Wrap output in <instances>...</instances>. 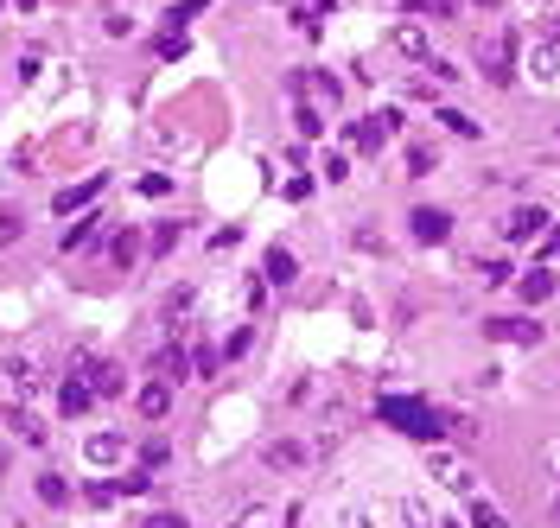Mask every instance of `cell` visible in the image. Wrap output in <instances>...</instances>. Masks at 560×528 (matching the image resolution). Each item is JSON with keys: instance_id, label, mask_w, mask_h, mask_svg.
<instances>
[{"instance_id": "83f0119b", "label": "cell", "mask_w": 560, "mask_h": 528, "mask_svg": "<svg viewBox=\"0 0 560 528\" xmlns=\"http://www.w3.org/2000/svg\"><path fill=\"white\" fill-rule=\"evenodd\" d=\"M20 230H26L20 210H0V249H7V242H20Z\"/></svg>"}, {"instance_id": "4dcf8cb0", "label": "cell", "mask_w": 560, "mask_h": 528, "mask_svg": "<svg viewBox=\"0 0 560 528\" xmlns=\"http://www.w3.org/2000/svg\"><path fill=\"white\" fill-rule=\"evenodd\" d=\"M478 280L484 287H503V280H510V261H478Z\"/></svg>"}, {"instance_id": "ffe728a7", "label": "cell", "mask_w": 560, "mask_h": 528, "mask_svg": "<svg viewBox=\"0 0 560 528\" xmlns=\"http://www.w3.org/2000/svg\"><path fill=\"white\" fill-rule=\"evenodd\" d=\"M249 344H255V331H249V325H236L230 338L217 344V357H223V363H236V357H249Z\"/></svg>"}, {"instance_id": "3957f363", "label": "cell", "mask_w": 560, "mask_h": 528, "mask_svg": "<svg viewBox=\"0 0 560 528\" xmlns=\"http://www.w3.org/2000/svg\"><path fill=\"white\" fill-rule=\"evenodd\" d=\"M83 459L96 471H128V433H90L83 439Z\"/></svg>"}, {"instance_id": "8d00e7d4", "label": "cell", "mask_w": 560, "mask_h": 528, "mask_svg": "<svg viewBox=\"0 0 560 528\" xmlns=\"http://www.w3.org/2000/svg\"><path fill=\"white\" fill-rule=\"evenodd\" d=\"M230 528H274V509H249V516L230 522Z\"/></svg>"}, {"instance_id": "74e56055", "label": "cell", "mask_w": 560, "mask_h": 528, "mask_svg": "<svg viewBox=\"0 0 560 528\" xmlns=\"http://www.w3.org/2000/svg\"><path fill=\"white\" fill-rule=\"evenodd\" d=\"M541 45H560V13H541Z\"/></svg>"}, {"instance_id": "5b68a950", "label": "cell", "mask_w": 560, "mask_h": 528, "mask_svg": "<svg viewBox=\"0 0 560 528\" xmlns=\"http://www.w3.org/2000/svg\"><path fill=\"white\" fill-rule=\"evenodd\" d=\"M548 210H541V204H516L510 210V217H503V242H535V236H548Z\"/></svg>"}, {"instance_id": "f1b7e54d", "label": "cell", "mask_w": 560, "mask_h": 528, "mask_svg": "<svg viewBox=\"0 0 560 528\" xmlns=\"http://www.w3.org/2000/svg\"><path fill=\"white\" fill-rule=\"evenodd\" d=\"M471 522H478V528H510V516H503V509H490V503H471Z\"/></svg>"}, {"instance_id": "d590c367", "label": "cell", "mask_w": 560, "mask_h": 528, "mask_svg": "<svg viewBox=\"0 0 560 528\" xmlns=\"http://www.w3.org/2000/svg\"><path fill=\"white\" fill-rule=\"evenodd\" d=\"M140 191H147V198H166L172 179H166V172H147V179H140Z\"/></svg>"}, {"instance_id": "7a4b0ae2", "label": "cell", "mask_w": 560, "mask_h": 528, "mask_svg": "<svg viewBox=\"0 0 560 528\" xmlns=\"http://www.w3.org/2000/svg\"><path fill=\"white\" fill-rule=\"evenodd\" d=\"M389 51L427 70V64H433V32L420 26V20H395V26H389Z\"/></svg>"}, {"instance_id": "4316f807", "label": "cell", "mask_w": 560, "mask_h": 528, "mask_svg": "<svg viewBox=\"0 0 560 528\" xmlns=\"http://www.w3.org/2000/svg\"><path fill=\"white\" fill-rule=\"evenodd\" d=\"M102 32H109V39H128V32H134V20H128L121 7H109V13H102Z\"/></svg>"}, {"instance_id": "7402d4cb", "label": "cell", "mask_w": 560, "mask_h": 528, "mask_svg": "<svg viewBox=\"0 0 560 528\" xmlns=\"http://www.w3.org/2000/svg\"><path fill=\"white\" fill-rule=\"evenodd\" d=\"M96 223H102V217H83V223H70V230H64V249H96Z\"/></svg>"}, {"instance_id": "484cf974", "label": "cell", "mask_w": 560, "mask_h": 528, "mask_svg": "<svg viewBox=\"0 0 560 528\" xmlns=\"http://www.w3.org/2000/svg\"><path fill=\"white\" fill-rule=\"evenodd\" d=\"M153 478H147V471H121V478H115V497H140V490H147Z\"/></svg>"}, {"instance_id": "ab89813d", "label": "cell", "mask_w": 560, "mask_h": 528, "mask_svg": "<svg viewBox=\"0 0 560 528\" xmlns=\"http://www.w3.org/2000/svg\"><path fill=\"white\" fill-rule=\"evenodd\" d=\"M32 7H39V0H20V13H32Z\"/></svg>"}, {"instance_id": "ac0fdd59", "label": "cell", "mask_w": 560, "mask_h": 528, "mask_svg": "<svg viewBox=\"0 0 560 528\" xmlns=\"http://www.w3.org/2000/svg\"><path fill=\"white\" fill-rule=\"evenodd\" d=\"M319 179H325L331 191L350 185V153H325V160H319Z\"/></svg>"}, {"instance_id": "b9f144b4", "label": "cell", "mask_w": 560, "mask_h": 528, "mask_svg": "<svg viewBox=\"0 0 560 528\" xmlns=\"http://www.w3.org/2000/svg\"><path fill=\"white\" fill-rule=\"evenodd\" d=\"M0 471H7V459H0Z\"/></svg>"}, {"instance_id": "44dd1931", "label": "cell", "mask_w": 560, "mask_h": 528, "mask_svg": "<svg viewBox=\"0 0 560 528\" xmlns=\"http://www.w3.org/2000/svg\"><path fill=\"white\" fill-rule=\"evenodd\" d=\"M96 191H102V179H90V185H70V191H58V217H70V210H77V204H90Z\"/></svg>"}, {"instance_id": "603a6c76", "label": "cell", "mask_w": 560, "mask_h": 528, "mask_svg": "<svg viewBox=\"0 0 560 528\" xmlns=\"http://www.w3.org/2000/svg\"><path fill=\"white\" fill-rule=\"evenodd\" d=\"M90 389H96V395H121V389H128V376H121L115 363H96V382H90Z\"/></svg>"}, {"instance_id": "e575fe53", "label": "cell", "mask_w": 560, "mask_h": 528, "mask_svg": "<svg viewBox=\"0 0 560 528\" xmlns=\"http://www.w3.org/2000/svg\"><path fill=\"white\" fill-rule=\"evenodd\" d=\"M408 13H433V20H446L452 0H408Z\"/></svg>"}, {"instance_id": "60d3db41", "label": "cell", "mask_w": 560, "mask_h": 528, "mask_svg": "<svg viewBox=\"0 0 560 528\" xmlns=\"http://www.w3.org/2000/svg\"><path fill=\"white\" fill-rule=\"evenodd\" d=\"M478 7H503V0H478Z\"/></svg>"}, {"instance_id": "f546056e", "label": "cell", "mask_w": 560, "mask_h": 528, "mask_svg": "<svg viewBox=\"0 0 560 528\" xmlns=\"http://www.w3.org/2000/svg\"><path fill=\"white\" fill-rule=\"evenodd\" d=\"M115 261H121V268H134V261H140V236H134V230L115 236Z\"/></svg>"}, {"instance_id": "d6a6232c", "label": "cell", "mask_w": 560, "mask_h": 528, "mask_svg": "<svg viewBox=\"0 0 560 528\" xmlns=\"http://www.w3.org/2000/svg\"><path fill=\"white\" fill-rule=\"evenodd\" d=\"M185 230H179V223H160V230H153V255H166L172 249V242H179Z\"/></svg>"}, {"instance_id": "d6986e66", "label": "cell", "mask_w": 560, "mask_h": 528, "mask_svg": "<svg viewBox=\"0 0 560 528\" xmlns=\"http://www.w3.org/2000/svg\"><path fill=\"white\" fill-rule=\"evenodd\" d=\"M39 497H45L51 509H64V503H70V484H64V471H39Z\"/></svg>"}, {"instance_id": "cb8c5ba5", "label": "cell", "mask_w": 560, "mask_h": 528, "mask_svg": "<svg viewBox=\"0 0 560 528\" xmlns=\"http://www.w3.org/2000/svg\"><path fill=\"white\" fill-rule=\"evenodd\" d=\"M147 147H153V153H185L191 140H185V134H172V128H147Z\"/></svg>"}, {"instance_id": "8992f818", "label": "cell", "mask_w": 560, "mask_h": 528, "mask_svg": "<svg viewBox=\"0 0 560 528\" xmlns=\"http://www.w3.org/2000/svg\"><path fill=\"white\" fill-rule=\"evenodd\" d=\"M261 287H280V293H287V287H300V255L274 242V249L261 255Z\"/></svg>"}, {"instance_id": "8fae6325", "label": "cell", "mask_w": 560, "mask_h": 528, "mask_svg": "<svg viewBox=\"0 0 560 528\" xmlns=\"http://www.w3.org/2000/svg\"><path fill=\"white\" fill-rule=\"evenodd\" d=\"M261 459H268V471H300L306 465V446H300V439H268Z\"/></svg>"}, {"instance_id": "4fadbf2b", "label": "cell", "mask_w": 560, "mask_h": 528, "mask_svg": "<svg viewBox=\"0 0 560 528\" xmlns=\"http://www.w3.org/2000/svg\"><path fill=\"white\" fill-rule=\"evenodd\" d=\"M7 427H13V439H26V446H45V420H39V414L7 408Z\"/></svg>"}, {"instance_id": "1f68e13d", "label": "cell", "mask_w": 560, "mask_h": 528, "mask_svg": "<svg viewBox=\"0 0 560 528\" xmlns=\"http://www.w3.org/2000/svg\"><path fill=\"white\" fill-rule=\"evenodd\" d=\"M166 439H147V446H140V471H153V465H166Z\"/></svg>"}, {"instance_id": "9c48e42d", "label": "cell", "mask_w": 560, "mask_h": 528, "mask_svg": "<svg viewBox=\"0 0 560 528\" xmlns=\"http://www.w3.org/2000/svg\"><path fill=\"white\" fill-rule=\"evenodd\" d=\"M172 389H179V382H166V376H160V382H147V389L134 395L140 420H166V414H172Z\"/></svg>"}, {"instance_id": "6da1fadb", "label": "cell", "mask_w": 560, "mask_h": 528, "mask_svg": "<svg viewBox=\"0 0 560 528\" xmlns=\"http://www.w3.org/2000/svg\"><path fill=\"white\" fill-rule=\"evenodd\" d=\"M516 70H522V83H529V90H560V45H529L516 58Z\"/></svg>"}, {"instance_id": "30bf717a", "label": "cell", "mask_w": 560, "mask_h": 528, "mask_svg": "<svg viewBox=\"0 0 560 528\" xmlns=\"http://www.w3.org/2000/svg\"><path fill=\"white\" fill-rule=\"evenodd\" d=\"M484 338H497V344H541V325H529V319H484Z\"/></svg>"}, {"instance_id": "d4e9b609", "label": "cell", "mask_w": 560, "mask_h": 528, "mask_svg": "<svg viewBox=\"0 0 560 528\" xmlns=\"http://www.w3.org/2000/svg\"><path fill=\"white\" fill-rule=\"evenodd\" d=\"M433 166H440V153H433V147H408V179H427Z\"/></svg>"}, {"instance_id": "ba28073f", "label": "cell", "mask_w": 560, "mask_h": 528, "mask_svg": "<svg viewBox=\"0 0 560 528\" xmlns=\"http://www.w3.org/2000/svg\"><path fill=\"white\" fill-rule=\"evenodd\" d=\"M331 528H389V509L370 503V497H357V503H344L338 516H331Z\"/></svg>"}, {"instance_id": "7bdbcfd3", "label": "cell", "mask_w": 560, "mask_h": 528, "mask_svg": "<svg viewBox=\"0 0 560 528\" xmlns=\"http://www.w3.org/2000/svg\"><path fill=\"white\" fill-rule=\"evenodd\" d=\"M554 516H560V503H554Z\"/></svg>"}, {"instance_id": "5bb4252c", "label": "cell", "mask_w": 560, "mask_h": 528, "mask_svg": "<svg viewBox=\"0 0 560 528\" xmlns=\"http://www.w3.org/2000/svg\"><path fill=\"white\" fill-rule=\"evenodd\" d=\"M516 293H522V299H529V306H541V299H548V293H554V274H548V268H529V274H522V280H516Z\"/></svg>"}, {"instance_id": "836d02e7", "label": "cell", "mask_w": 560, "mask_h": 528, "mask_svg": "<svg viewBox=\"0 0 560 528\" xmlns=\"http://www.w3.org/2000/svg\"><path fill=\"white\" fill-rule=\"evenodd\" d=\"M39 70H45V51H26V58H20V83H39Z\"/></svg>"}, {"instance_id": "2e32d148", "label": "cell", "mask_w": 560, "mask_h": 528, "mask_svg": "<svg viewBox=\"0 0 560 528\" xmlns=\"http://www.w3.org/2000/svg\"><path fill=\"white\" fill-rule=\"evenodd\" d=\"M90 401H96V389H90V382H64V389H58V408H64L70 420H77L83 408H90Z\"/></svg>"}, {"instance_id": "f35d334b", "label": "cell", "mask_w": 560, "mask_h": 528, "mask_svg": "<svg viewBox=\"0 0 560 528\" xmlns=\"http://www.w3.org/2000/svg\"><path fill=\"white\" fill-rule=\"evenodd\" d=\"M147 528H191V522H185V516H153Z\"/></svg>"}, {"instance_id": "7c38bea8", "label": "cell", "mask_w": 560, "mask_h": 528, "mask_svg": "<svg viewBox=\"0 0 560 528\" xmlns=\"http://www.w3.org/2000/svg\"><path fill=\"white\" fill-rule=\"evenodd\" d=\"M7 376H13V389H20L26 401H32V395H45V369L32 363V357H7Z\"/></svg>"}, {"instance_id": "e0dca14e", "label": "cell", "mask_w": 560, "mask_h": 528, "mask_svg": "<svg viewBox=\"0 0 560 528\" xmlns=\"http://www.w3.org/2000/svg\"><path fill=\"white\" fill-rule=\"evenodd\" d=\"M433 121H440L446 134H459V140H478V134H484V128H478V121H471L465 109H440V115H433Z\"/></svg>"}, {"instance_id": "9a60e30c", "label": "cell", "mask_w": 560, "mask_h": 528, "mask_svg": "<svg viewBox=\"0 0 560 528\" xmlns=\"http://www.w3.org/2000/svg\"><path fill=\"white\" fill-rule=\"evenodd\" d=\"M293 128H300L306 140H319L325 134V109H319V102H293Z\"/></svg>"}, {"instance_id": "277c9868", "label": "cell", "mask_w": 560, "mask_h": 528, "mask_svg": "<svg viewBox=\"0 0 560 528\" xmlns=\"http://www.w3.org/2000/svg\"><path fill=\"white\" fill-rule=\"evenodd\" d=\"M408 236H414V242H427V249L452 242V210H440V204H420L414 217H408Z\"/></svg>"}, {"instance_id": "52a82bcc", "label": "cell", "mask_w": 560, "mask_h": 528, "mask_svg": "<svg viewBox=\"0 0 560 528\" xmlns=\"http://www.w3.org/2000/svg\"><path fill=\"white\" fill-rule=\"evenodd\" d=\"M427 471H433V484H446V490H471V471L459 452H446V446H433L427 452Z\"/></svg>"}]
</instances>
